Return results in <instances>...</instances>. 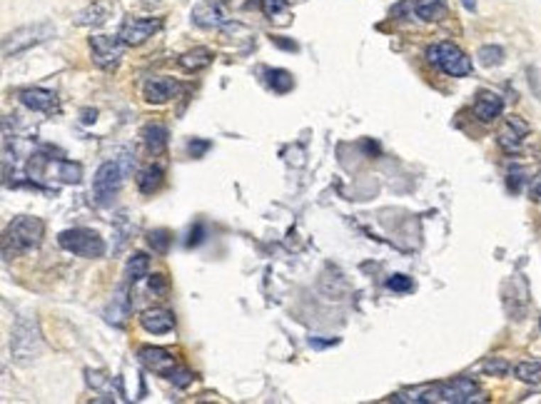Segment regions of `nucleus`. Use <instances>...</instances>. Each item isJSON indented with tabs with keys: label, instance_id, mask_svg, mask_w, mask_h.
<instances>
[{
	"label": "nucleus",
	"instance_id": "nucleus-1",
	"mask_svg": "<svg viewBox=\"0 0 541 404\" xmlns=\"http://www.w3.org/2000/svg\"><path fill=\"white\" fill-rule=\"evenodd\" d=\"M479 399V384L469 377H457L452 382H442L435 387H417L397 394V402H447L469 404Z\"/></svg>",
	"mask_w": 541,
	"mask_h": 404
},
{
	"label": "nucleus",
	"instance_id": "nucleus-2",
	"mask_svg": "<svg viewBox=\"0 0 541 404\" xmlns=\"http://www.w3.org/2000/svg\"><path fill=\"white\" fill-rule=\"evenodd\" d=\"M43 232H45V225L38 217H16L6 230V252L13 250L16 255H21V252L35 250L43 242Z\"/></svg>",
	"mask_w": 541,
	"mask_h": 404
},
{
	"label": "nucleus",
	"instance_id": "nucleus-3",
	"mask_svg": "<svg viewBox=\"0 0 541 404\" xmlns=\"http://www.w3.org/2000/svg\"><path fill=\"white\" fill-rule=\"evenodd\" d=\"M53 36H55V26H53V23H33V26L18 28V31H13L11 36H6V40H3V58L21 55V53L50 40Z\"/></svg>",
	"mask_w": 541,
	"mask_h": 404
},
{
	"label": "nucleus",
	"instance_id": "nucleus-4",
	"mask_svg": "<svg viewBox=\"0 0 541 404\" xmlns=\"http://www.w3.org/2000/svg\"><path fill=\"white\" fill-rule=\"evenodd\" d=\"M43 347V339H40V329H38V322L35 320H18V324L13 327V339H11V352H13V359L18 364H28L38 357Z\"/></svg>",
	"mask_w": 541,
	"mask_h": 404
},
{
	"label": "nucleus",
	"instance_id": "nucleus-5",
	"mask_svg": "<svg viewBox=\"0 0 541 404\" xmlns=\"http://www.w3.org/2000/svg\"><path fill=\"white\" fill-rule=\"evenodd\" d=\"M130 160H110L97 168L95 178H92V195H95L97 205H107L110 197L123 187V180L128 175Z\"/></svg>",
	"mask_w": 541,
	"mask_h": 404
},
{
	"label": "nucleus",
	"instance_id": "nucleus-6",
	"mask_svg": "<svg viewBox=\"0 0 541 404\" xmlns=\"http://www.w3.org/2000/svg\"><path fill=\"white\" fill-rule=\"evenodd\" d=\"M58 242H60L62 250L72 252V255L77 257H85V260H97V257L105 255V240H102L97 232L85 230V227L60 232Z\"/></svg>",
	"mask_w": 541,
	"mask_h": 404
},
{
	"label": "nucleus",
	"instance_id": "nucleus-7",
	"mask_svg": "<svg viewBox=\"0 0 541 404\" xmlns=\"http://www.w3.org/2000/svg\"><path fill=\"white\" fill-rule=\"evenodd\" d=\"M427 58L432 65H437L452 77H464L471 72L469 55L461 48H457L454 43H437L427 50Z\"/></svg>",
	"mask_w": 541,
	"mask_h": 404
},
{
	"label": "nucleus",
	"instance_id": "nucleus-8",
	"mask_svg": "<svg viewBox=\"0 0 541 404\" xmlns=\"http://www.w3.org/2000/svg\"><path fill=\"white\" fill-rule=\"evenodd\" d=\"M125 43L120 40V36H92L90 38V50H92V60H95L97 67L102 70H115L123 60L125 53Z\"/></svg>",
	"mask_w": 541,
	"mask_h": 404
},
{
	"label": "nucleus",
	"instance_id": "nucleus-9",
	"mask_svg": "<svg viewBox=\"0 0 541 404\" xmlns=\"http://www.w3.org/2000/svg\"><path fill=\"white\" fill-rule=\"evenodd\" d=\"M160 28H163V23H160L158 18H128V21L120 26L118 36L128 48H135V45H143L148 38H153Z\"/></svg>",
	"mask_w": 541,
	"mask_h": 404
},
{
	"label": "nucleus",
	"instance_id": "nucleus-10",
	"mask_svg": "<svg viewBox=\"0 0 541 404\" xmlns=\"http://www.w3.org/2000/svg\"><path fill=\"white\" fill-rule=\"evenodd\" d=\"M180 92H182V85H180L177 80H173V77H150V80L145 82V87H143L145 100L153 103V105L168 103V100L177 97Z\"/></svg>",
	"mask_w": 541,
	"mask_h": 404
},
{
	"label": "nucleus",
	"instance_id": "nucleus-11",
	"mask_svg": "<svg viewBox=\"0 0 541 404\" xmlns=\"http://www.w3.org/2000/svg\"><path fill=\"white\" fill-rule=\"evenodd\" d=\"M526 135H529V125H526L524 120H519V118H509L504 123V128H501V133H499L501 150L509 153V155L519 153Z\"/></svg>",
	"mask_w": 541,
	"mask_h": 404
},
{
	"label": "nucleus",
	"instance_id": "nucleus-12",
	"mask_svg": "<svg viewBox=\"0 0 541 404\" xmlns=\"http://www.w3.org/2000/svg\"><path fill=\"white\" fill-rule=\"evenodd\" d=\"M21 103L26 105L33 113H53L58 105V97L53 90H45V87H26L21 90Z\"/></svg>",
	"mask_w": 541,
	"mask_h": 404
},
{
	"label": "nucleus",
	"instance_id": "nucleus-13",
	"mask_svg": "<svg viewBox=\"0 0 541 404\" xmlns=\"http://www.w3.org/2000/svg\"><path fill=\"white\" fill-rule=\"evenodd\" d=\"M140 324H143V329L150 334H168L173 332L175 327V315L165 307L145 310V312L140 315Z\"/></svg>",
	"mask_w": 541,
	"mask_h": 404
},
{
	"label": "nucleus",
	"instance_id": "nucleus-14",
	"mask_svg": "<svg viewBox=\"0 0 541 404\" xmlns=\"http://www.w3.org/2000/svg\"><path fill=\"white\" fill-rule=\"evenodd\" d=\"M138 357H140V362L155 374H168L170 369L175 367V357L163 347H140Z\"/></svg>",
	"mask_w": 541,
	"mask_h": 404
},
{
	"label": "nucleus",
	"instance_id": "nucleus-15",
	"mask_svg": "<svg viewBox=\"0 0 541 404\" xmlns=\"http://www.w3.org/2000/svg\"><path fill=\"white\" fill-rule=\"evenodd\" d=\"M130 310H133V300L128 297V285H123L118 290V295L110 300V305H107L105 310V320L110 324H115V327H123L125 320L130 317Z\"/></svg>",
	"mask_w": 541,
	"mask_h": 404
},
{
	"label": "nucleus",
	"instance_id": "nucleus-16",
	"mask_svg": "<svg viewBox=\"0 0 541 404\" xmlns=\"http://www.w3.org/2000/svg\"><path fill=\"white\" fill-rule=\"evenodd\" d=\"M504 110V100H501L496 92H479L474 100V115L481 120V123H491L496 120Z\"/></svg>",
	"mask_w": 541,
	"mask_h": 404
},
{
	"label": "nucleus",
	"instance_id": "nucleus-17",
	"mask_svg": "<svg viewBox=\"0 0 541 404\" xmlns=\"http://www.w3.org/2000/svg\"><path fill=\"white\" fill-rule=\"evenodd\" d=\"M110 11H113V3H107V0H95V3H90V6L85 8V11L77 13V16H75V26H80V28H97V26H102V23L107 21Z\"/></svg>",
	"mask_w": 541,
	"mask_h": 404
},
{
	"label": "nucleus",
	"instance_id": "nucleus-18",
	"mask_svg": "<svg viewBox=\"0 0 541 404\" xmlns=\"http://www.w3.org/2000/svg\"><path fill=\"white\" fill-rule=\"evenodd\" d=\"M192 21L200 28H220L227 23V18L220 6H214V3H197L192 11Z\"/></svg>",
	"mask_w": 541,
	"mask_h": 404
},
{
	"label": "nucleus",
	"instance_id": "nucleus-19",
	"mask_svg": "<svg viewBox=\"0 0 541 404\" xmlns=\"http://www.w3.org/2000/svg\"><path fill=\"white\" fill-rule=\"evenodd\" d=\"M143 140H145V148L150 150L153 155H163L165 148H168V140H170V133L165 125L160 123H150L143 128Z\"/></svg>",
	"mask_w": 541,
	"mask_h": 404
},
{
	"label": "nucleus",
	"instance_id": "nucleus-20",
	"mask_svg": "<svg viewBox=\"0 0 541 404\" xmlns=\"http://www.w3.org/2000/svg\"><path fill=\"white\" fill-rule=\"evenodd\" d=\"M414 13L427 23L442 21L447 16V0H417L414 3Z\"/></svg>",
	"mask_w": 541,
	"mask_h": 404
},
{
	"label": "nucleus",
	"instance_id": "nucleus-21",
	"mask_svg": "<svg viewBox=\"0 0 541 404\" xmlns=\"http://www.w3.org/2000/svg\"><path fill=\"white\" fill-rule=\"evenodd\" d=\"M163 178H165V173H163V168H160V165H150V168H143L138 173V187H140V192L153 195L155 190L163 185Z\"/></svg>",
	"mask_w": 541,
	"mask_h": 404
},
{
	"label": "nucleus",
	"instance_id": "nucleus-22",
	"mask_svg": "<svg viewBox=\"0 0 541 404\" xmlns=\"http://www.w3.org/2000/svg\"><path fill=\"white\" fill-rule=\"evenodd\" d=\"M209 62H212V53H209L207 48H195V50L185 53V55L180 58V65H182V70H187V72L202 70V67H207Z\"/></svg>",
	"mask_w": 541,
	"mask_h": 404
},
{
	"label": "nucleus",
	"instance_id": "nucleus-23",
	"mask_svg": "<svg viewBox=\"0 0 541 404\" xmlns=\"http://www.w3.org/2000/svg\"><path fill=\"white\" fill-rule=\"evenodd\" d=\"M148 270H150V257L145 252H133V257L128 260V282L135 285L140 282L143 277H148Z\"/></svg>",
	"mask_w": 541,
	"mask_h": 404
},
{
	"label": "nucleus",
	"instance_id": "nucleus-24",
	"mask_svg": "<svg viewBox=\"0 0 541 404\" xmlns=\"http://www.w3.org/2000/svg\"><path fill=\"white\" fill-rule=\"evenodd\" d=\"M516 379L526 384H539L541 382V359H526V362H519L514 367Z\"/></svg>",
	"mask_w": 541,
	"mask_h": 404
},
{
	"label": "nucleus",
	"instance_id": "nucleus-25",
	"mask_svg": "<svg viewBox=\"0 0 541 404\" xmlns=\"http://www.w3.org/2000/svg\"><path fill=\"white\" fill-rule=\"evenodd\" d=\"M267 82H270V87L275 92H287L295 87V77H292V72L282 70V67H272V70H267Z\"/></svg>",
	"mask_w": 541,
	"mask_h": 404
},
{
	"label": "nucleus",
	"instance_id": "nucleus-26",
	"mask_svg": "<svg viewBox=\"0 0 541 404\" xmlns=\"http://www.w3.org/2000/svg\"><path fill=\"white\" fill-rule=\"evenodd\" d=\"M58 178H60L62 182L77 185L82 180V168L77 163H70V160H60V163H58Z\"/></svg>",
	"mask_w": 541,
	"mask_h": 404
},
{
	"label": "nucleus",
	"instance_id": "nucleus-27",
	"mask_svg": "<svg viewBox=\"0 0 541 404\" xmlns=\"http://www.w3.org/2000/svg\"><path fill=\"white\" fill-rule=\"evenodd\" d=\"M476 58H479V62L484 67H494V65H499V62L504 60V50H501L499 45H484V48H479Z\"/></svg>",
	"mask_w": 541,
	"mask_h": 404
},
{
	"label": "nucleus",
	"instance_id": "nucleus-28",
	"mask_svg": "<svg viewBox=\"0 0 541 404\" xmlns=\"http://www.w3.org/2000/svg\"><path fill=\"white\" fill-rule=\"evenodd\" d=\"M148 242L153 245L155 252H168L170 242H173V235H170L168 230H153L148 235Z\"/></svg>",
	"mask_w": 541,
	"mask_h": 404
},
{
	"label": "nucleus",
	"instance_id": "nucleus-29",
	"mask_svg": "<svg viewBox=\"0 0 541 404\" xmlns=\"http://www.w3.org/2000/svg\"><path fill=\"white\" fill-rule=\"evenodd\" d=\"M165 377H168L170 379V382H173L175 384V387H187V384L190 382H192V372H190V369H177V367H173V369H170V372L168 374H165Z\"/></svg>",
	"mask_w": 541,
	"mask_h": 404
},
{
	"label": "nucleus",
	"instance_id": "nucleus-30",
	"mask_svg": "<svg viewBox=\"0 0 541 404\" xmlns=\"http://www.w3.org/2000/svg\"><path fill=\"white\" fill-rule=\"evenodd\" d=\"M387 287L392 292H409L414 287V282H412V277H407V275H392L387 280Z\"/></svg>",
	"mask_w": 541,
	"mask_h": 404
},
{
	"label": "nucleus",
	"instance_id": "nucleus-31",
	"mask_svg": "<svg viewBox=\"0 0 541 404\" xmlns=\"http://www.w3.org/2000/svg\"><path fill=\"white\" fill-rule=\"evenodd\" d=\"M267 18H275L277 13H282L287 8V0H257Z\"/></svg>",
	"mask_w": 541,
	"mask_h": 404
},
{
	"label": "nucleus",
	"instance_id": "nucleus-32",
	"mask_svg": "<svg viewBox=\"0 0 541 404\" xmlns=\"http://www.w3.org/2000/svg\"><path fill=\"white\" fill-rule=\"evenodd\" d=\"M506 369H509V364L501 362V359H489V362H484V372L489 374H506Z\"/></svg>",
	"mask_w": 541,
	"mask_h": 404
},
{
	"label": "nucleus",
	"instance_id": "nucleus-33",
	"mask_svg": "<svg viewBox=\"0 0 541 404\" xmlns=\"http://www.w3.org/2000/svg\"><path fill=\"white\" fill-rule=\"evenodd\" d=\"M207 148H209L207 140H192V143L187 145V150L192 153V158H202V153H204Z\"/></svg>",
	"mask_w": 541,
	"mask_h": 404
},
{
	"label": "nucleus",
	"instance_id": "nucleus-34",
	"mask_svg": "<svg viewBox=\"0 0 541 404\" xmlns=\"http://www.w3.org/2000/svg\"><path fill=\"white\" fill-rule=\"evenodd\" d=\"M202 240H204V227H202V225H195V230H190L187 247H197Z\"/></svg>",
	"mask_w": 541,
	"mask_h": 404
},
{
	"label": "nucleus",
	"instance_id": "nucleus-35",
	"mask_svg": "<svg viewBox=\"0 0 541 404\" xmlns=\"http://www.w3.org/2000/svg\"><path fill=\"white\" fill-rule=\"evenodd\" d=\"M531 200H541V173L534 178V182H531V190H529Z\"/></svg>",
	"mask_w": 541,
	"mask_h": 404
},
{
	"label": "nucleus",
	"instance_id": "nucleus-36",
	"mask_svg": "<svg viewBox=\"0 0 541 404\" xmlns=\"http://www.w3.org/2000/svg\"><path fill=\"white\" fill-rule=\"evenodd\" d=\"M150 290H153V292H163L165 290V277L163 275H153V277H150Z\"/></svg>",
	"mask_w": 541,
	"mask_h": 404
},
{
	"label": "nucleus",
	"instance_id": "nucleus-37",
	"mask_svg": "<svg viewBox=\"0 0 541 404\" xmlns=\"http://www.w3.org/2000/svg\"><path fill=\"white\" fill-rule=\"evenodd\" d=\"M461 6H464L466 11H471V13H474V11H476V0H461Z\"/></svg>",
	"mask_w": 541,
	"mask_h": 404
},
{
	"label": "nucleus",
	"instance_id": "nucleus-38",
	"mask_svg": "<svg viewBox=\"0 0 541 404\" xmlns=\"http://www.w3.org/2000/svg\"><path fill=\"white\" fill-rule=\"evenodd\" d=\"M277 45H282V48H287V50H297V45H295V43H285V40H280V38H277Z\"/></svg>",
	"mask_w": 541,
	"mask_h": 404
},
{
	"label": "nucleus",
	"instance_id": "nucleus-39",
	"mask_svg": "<svg viewBox=\"0 0 541 404\" xmlns=\"http://www.w3.org/2000/svg\"><path fill=\"white\" fill-rule=\"evenodd\" d=\"M539 329H541V317H539Z\"/></svg>",
	"mask_w": 541,
	"mask_h": 404
}]
</instances>
